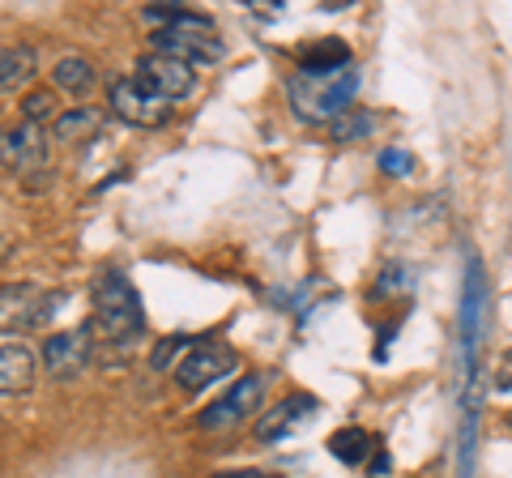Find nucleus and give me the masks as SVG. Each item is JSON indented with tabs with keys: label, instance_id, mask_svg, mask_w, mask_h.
<instances>
[{
	"label": "nucleus",
	"instance_id": "nucleus-1",
	"mask_svg": "<svg viewBox=\"0 0 512 478\" xmlns=\"http://www.w3.org/2000/svg\"><path fill=\"white\" fill-rule=\"evenodd\" d=\"M359 82H363L359 65H346V69L325 73V77L295 73L291 82H286V94H291V107L299 111V120L325 124V120H338L350 107V99L359 94Z\"/></svg>",
	"mask_w": 512,
	"mask_h": 478
},
{
	"label": "nucleus",
	"instance_id": "nucleus-2",
	"mask_svg": "<svg viewBox=\"0 0 512 478\" xmlns=\"http://www.w3.org/2000/svg\"><path fill=\"white\" fill-rule=\"evenodd\" d=\"M94 321L107 338H133L146 325V312H141V295L137 286L128 282L124 269H103L94 278Z\"/></svg>",
	"mask_w": 512,
	"mask_h": 478
},
{
	"label": "nucleus",
	"instance_id": "nucleus-3",
	"mask_svg": "<svg viewBox=\"0 0 512 478\" xmlns=\"http://www.w3.org/2000/svg\"><path fill=\"white\" fill-rule=\"evenodd\" d=\"M487 308H491L487 269L470 252V257H466V278H461V312H457V325H461V363H466V376H474V355H478V342H483Z\"/></svg>",
	"mask_w": 512,
	"mask_h": 478
},
{
	"label": "nucleus",
	"instance_id": "nucleus-4",
	"mask_svg": "<svg viewBox=\"0 0 512 478\" xmlns=\"http://www.w3.org/2000/svg\"><path fill=\"white\" fill-rule=\"evenodd\" d=\"M60 304V295L43 291L35 282H13V286H0V333H26V329H39L52 308Z\"/></svg>",
	"mask_w": 512,
	"mask_h": 478
},
{
	"label": "nucleus",
	"instance_id": "nucleus-5",
	"mask_svg": "<svg viewBox=\"0 0 512 478\" xmlns=\"http://www.w3.org/2000/svg\"><path fill=\"white\" fill-rule=\"evenodd\" d=\"M261 397H265V376L248 372V376H239L214 406H205V414L197 423L205 427V432H227V427L244 423V419H252V414L261 410Z\"/></svg>",
	"mask_w": 512,
	"mask_h": 478
},
{
	"label": "nucleus",
	"instance_id": "nucleus-6",
	"mask_svg": "<svg viewBox=\"0 0 512 478\" xmlns=\"http://www.w3.org/2000/svg\"><path fill=\"white\" fill-rule=\"evenodd\" d=\"M239 355L227 346V342H192L184 350L180 368H175V380H180L184 393H197L205 385H214V380H222L227 372H235Z\"/></svg>",
	"mask_w": 512,
	"mask_h": 478
},
{
	"label": "nucleus",
	"instance_id": "nucleus-7",
	"mask_svg": "<svg viewBox=\"0 0 512 478\" xmlns=\"http://www.w3.org/2000/svg\"><path fill=\"white\" fill-rule=\"evenodd\" d=\"M154 52L158 56H171L180 60V65H218L222 56H227V47H222V39L214 35V30H154L150 35Z\"/></svg>",
	"mask_w": 512,
	"mask_h": 478
},
{
	"label": "nucleus",
	"instance_id": "nucleus-8",
	"mask_svg": "<svg viewBox=\"0 0 512 478\" xmlns=\"http://www.w3.org/2000/svg\"><path fill=\"white\" fill-rule=\"evenodd\" d=\"M137 82L146 86L154 99L180 103V99H188V94L197 90V73H192V65H180V60L154 52V56H141L137 60Z\"/></svg>",
	"mask_w": 512,
	"mask_h": 478
},
{
	"label": "nucleus",
	"instance_id": "nucleus-9",
	"mask_svg": "<svg viewBox=\"0 0 512 478\" xmlns=\"http://www.w3.org/2000/svg\"><path fill=\"white\" fill-rule=\"evenodd\" d=\"M111 111L128 124H137V129H158V124H167V116H171V107L163 99H154L137 77H124V82L111 86Z\"/></svg>",
	"mask_w": 512,
	"mask_h": 478
},
{
	"label": "nucleus",
	"instance_id": "nucleus-10",
	"mask_svg": "<svg viewBox=\"0 0 512 478\" xmlns=\"http://www.w3.org/2000/svg\"><path fill=\"white\" fill-rule=\"evenodd\" d=\"M43 363L52 380H77L90 363V333L86 329H64L43 342Z\"/></svg>",
	"mask_w": 512,
	"mask_h": 478
},
{
	"label": "nucleus",
	"instance_id": "nucleus-11",
	"mask_svg": "<svg viewBox=\"0 0 512 478\" xmlns=\"http://www.w3.org/2000/svg\"><path fill=\"white\" fill-rule=\"evenodd\" d=\"M320 410V402L312 393H291V397H282V402L269 410V414H256V440H265V444H274L282 436H291L295 427L303 419H312V414Z\"/></svg>",
	"mask_w": 512,
	"mask_h": 478
},
{
	"label": "nucleus",
	"instance_id": "nucleus-12",
	"mask_svg": "<svg viewBox=\"0 0 512 478\" xmlns=\"http://www.w3.org/2000/svg\"><path fill=\"white\" fill-rule=\"evenodd\" d=\"M0 154L13 171H43L47 163V141H43V129L39 124H22L13 129L5 141H0Z\"/></svg>",
	"mask_w": 512,
	"mask_h": 478
},
{
	"label": "nucleus",
	"instance_id": "nucleus-13",
	"mask_svg": "<svg viewBox=\"0 0 512 478\" xmlns=\"http://www.w3.org/2000/svg\"><path fill=\"white\" fill-rule=\"evenodd\" d=\"M350 60V47L342 39H320V43H308L295 52V73H308V77H325V73H338Z\"/></svg>",
	"mask_w": 512,
	"mask_h": 478
},
{
	"label": "nucleus",
	"instance_id": "nucleus-14",
	"mask_svg": "<svg viewBox=\"0 0 512 478\" xmlns=\"http://www.w3.org/2000/svg\"><path fill=\"white\" fill-rule=\"evenodd\" d=\"M30 380H35V355L22 342L0 346V397L9 393H26Z\"/></svg>",
	"mask_w": 512,
	"mask_h": 478
},
{
	"label": "nucleus",
	"instance_id": "nucleus-15",
	"mask_svg": "<svg viewBox=\"0 0 512 478\" xmlns=\"http://www.w3.org/2000/svg\"><path fill=\"white\" fill-rule=\"evenodd\" d=\"M30 77H35V47H26V43L0 47V94H13Z\"/></svg>",
	"mask_w": 512,
	"mask_h": 478
},
{
	"label": "nucleus",
	"instance_id": "nucleus-16",
	"mask_svg": "<svg viewBox=\"0 0 512 478\" xmlns=\"http://www.w3.org/2000/svg\"><path fill=\"white\" fill-rule=\"evenodd\" d=\"M99 124H103L99 107H69V111H60V116H56L52 137L64 141V146H77V141H86V137L99 133Z\"/></svg>",
	"mask_w": 512,
	"mask_h": 478
},
{
	"label": "nucleus",
	"instance_id": "nucleus-17",
	"mask_svg": "<svg viewBox=\"0 0 512 478\" xmlns=\"http://www.w3.org/2000/svg\"><path fill=\"white\" fill-rule=\"evenodd\" d=\"M141 18H146L154 30H214V18L210 13H197V9H184V5H146L141 9Z\"/></svg>",
	"mask_w": 512,
	"mask_h": 478
},
{
	"label": "nucleus",
	"instance_id": "nucleus-18",
	"mask_svg": "<svg viewBox=\"0 0 512 478\" xmlns=\"http://www.w3.org/2000/svg\"><path fill=\"white\" fill-rule=\"evenodd\" d=\"M52 82L64 90V94H90L94 82H99V73H94V65L86 56H64L56 73H52Z\"/></svg>",
	"mask_w": 512,
	"mask_h": 478
},
{
	"label": "nucleus",
	"instance_id": "nucleus-19",
	"mask_svg": "<svg viewBox=\"0 0 512 478\" xmlns=\"http://www.w3.org/2000/svg\"><path fill=\"white\" fill-rule=\"evenodd\" d=\"M329 453L342 461V466H363L367 453H372V436L363 432V427H338V432L329 436Z\"/></svg>",
	"mask_w": 512,
	"mask_h": 478
},
{
	"label": "nucleus",
	"instance_id": "nucleus-20",
	"mask_svg": "<svg viewBox=\"0 0 512 478\" xmlns=\"http://www.w3.org/2000/svg\"><path fill=\"white\" fill-rule=\"evenodd\" d=\"M376 129V116L367 107H346L338 120H329V137L338 141V146H350V141H359Z\"/></svg>",
	"mask_w": 512,
	"mask_h": 478
},
{
	"label": "nucleus",
	"instance_id": "nucleus-21",
	"mask_svg": "<svg viewBox=\"0 0 512 478\" xmlns=\"http://www.w3.org/2000/svg\"><path fill=\"white\" fill-rule=\"evenodd\" d=\"M56 94L52 90H30L26 99H22V116H26V124H43V120H52L56 124Z\"/></svg>",
	"mask_w": 512,
	"mask_h": 478
},
{
	"label": "nucleus",
	"instance_id": "nucleus-22",
	"mask_svg": "<svg viewBox=\"0 0 512 478\" xmlns=\"http://www.w3.org/2000/svg\"><path fill=\"white\" fill-rule=\"evenodd\" d=\"M380 171H389V175H410V171H414V154L402 150V146L380 150Z\"/></svg>",
	"mask_w": 512,
	"mask_h": 478
},
{
	"label": "nucleus",
	"instance_id": "nucleus-23",
	"mask_svg": "<svg viewBox=\"0 0 512 478\" xmlns=\"http://www.w3.org/2000/svg\"><path fill=\"white\" fill-rule=\"evenodd\" d=\"M175 346H184V338H167L163 346H158V355L150 359V363H154V368H167V359L175 355Z\"/></svg>",
	"mask_w": 512,
	"mask_h": 478
},
{
	"label": "nucleus",
	"instance_id": "nucleus-24",
	"mask_svg": "<svg viewBox=\"0 0 512 478\" xmlns=\"http://www.w3.org/2000/svg\"><path fill=\"white\" fill-rule=\"evenodd\" d=\"M214 478H278V474H261V470H227V474H214Z\"/></svg>",
	"mask_w": 512,
	"mask_h": 478
},
{
	"label": "nucleus",
	"instance_id": "nucleus-25",
	"mask_svg": "<svg viewBox=\"0 0 512 478\" xmlns=\"http://www.w3.org/2000/svg\"><path fill=\"white\" fill-rule=\"evenodd\" d=\"M372 470H376V474H389V457L376 453V457H372Z\"/></svg>",
	"mask_w": 512,
	"mask_h": 478
},
{
	"label": "nucleus",
	"instance_id": "nucleus-26",
	"mask_svg": "<svg viewBox=\"0 0 512 478\" xmlns=\"http://www.w3.org/2000/svg\"><path fill=\"white\" fill-rule=\"evenodd\" d=\"M500 389H504V393H512V376H508V380H504V385H500Z\"/></svg>",
	"mask_w": 512,
	"mask_h": 478
},
{
	"label": "nucleus",
	"instance_id": "nucleus-27",
	"mask_svg": "<svg viewBox=\"0 0 512 478\" xmlns=\"http://www.w3.org/2000/svg\"><path fill=\"white\" fill-rule=\"evenodd\" d=\"M508 363H512V355H508Z\"/></svg>",
	"mask_w": 512,
	"mask_h": 478
},
{
	"label": "nucleus",
	"instance_id": "nucleus-28",
	"mask_svg": "<svg viewBox=\"0 0 512 478\" xmlns=\"http://www.w3.org/2000/svg\"><path fill=\"white\" fill-rule=\"evenodd\" d=\"M0 141H5V137H0Z\"/></svg>",
	"mask_w": 512,
	"mask_h": 478
}]
</instances>
